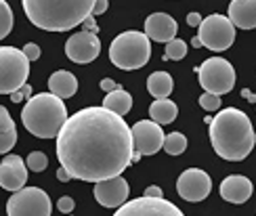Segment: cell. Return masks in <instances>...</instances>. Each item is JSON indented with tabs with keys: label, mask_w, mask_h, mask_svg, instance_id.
<instances>
[{
	"label": "cell",
	"mask_w": 256,
	"mask_h": 216,
	"mask_svg": "<svg viewBox=\"0 0 256 216\" xmlns=\"http://www.w3.org/2000/svg\"><path fill=\"white\" fill-rule=\"evenodd\" d=\"M0 6H2V30H0V38H6L10 34V28H13V10H10L6 0H0Z\"/></svg>",
	"instance_id": "obj_27"
},
{
	"label": "cell",
	"mask_w": 256,
	"mask_h": 216,
	"mask_svg": "<svg viewBox=\"0 0 256 216\" xmlns=\"http://www.w3.org/2000/svg\"><path fill=\"white\" fill-rule=\"evenodd\" d=\"M46 166H48V158L42 154V151H32L28 156V168L32 172H42Z\"/></svg>",
	"instance_id": "obj_26"
},
{
	"label": "cell",
	"mask_w": 256,
	"mask_h": 216,
	"mask_svg": "<svg viewBox=\"0 0 256 216\" xmlns=\"http://www.w3.org/2000/svg\"><path fill=\"white\" fill-rule=\"evenodd\" d=\"M116 214L118 216H180V210L174 204L166 202L164 198L143 196L116 208Z\"/></svg>",
	"instance_id": "obj_10"
},
{
	"label": "cell",
	"mask_w": 256,
	"mask_h": 216,
	"mask_svg": "<svg viewBox=\"0 0 256 216\" xmlns=\"http://www.w3.org/2000/svg\"><path fill=\"white\" fill-rule=\"evenodd\" d=\"M162 124L154 120H141L132 126V138H134V151L143 156H154L164 147V132Z\"/></svg>",
	"instance_id": "obj_13"
},
{
	"label": "cell",
	"mask_w": 256,
	"mask_h": 216,
	"mask_svg": "<svg viewBox=\"0 0 256 216\" xmlns=\"http://www.w3.org/2000/svg\"><path fill=\"white\" fill-rule=\"evenodd\" d=\"M24 52L28 55V59H30V61H36V59L40 57V48L34 44V42H30V44H26V46H24Z\"/></svg>",
	"instance_id": "obj_29"
},
{
	"label": "cell",
	"mask_w": 256,
	"mask_h": 216,
	"mask_svg": "<svg viewBox=\"0 0 256 216\" xmlns=\"http://www.w3.org/2000/svg\"><path fill=\"white\" fill-rule=\"evenodd\" d=\"M227 17L240 30H254L256 28V0H231Z\"/></svg>",
	"instance_id": "obj_18"
},
{
	"label": "cell",
	"mask_w": 256,
	"mask_h": 216,
	"mask_svg": "<svg viewBox=\"0 0 256 216\" xmlns=\"http://www.w3.org/2000/svg\"><path fill=\"white\" fill-rule=\"evenodd\" d=\"M6 212L10 216H50L52 206L44 189L24 187L13 191V198L6 202Z\"/></svg>",
	"instance_id": "obj_9"
},
{
	"label": "cell",
	"mask_w": 256,
	"mask_h": 216,
	"mask_svg": "<svg viewBox=\"0 0 256 216\" xmlns=\"http://www.w3.org/2000/svg\"><path fill=\"white\" fill-rule=\"evenodd\" d=\"M145 196H154V198H162V189H160V187H156V185H152V187H147V189H145Z\"/></svg>",
	"instance_id": "obj_36"
},
{
	"label": "cell",
	"mask_w": 256,
	"mask_h": 216,
	"mask_svg": "<svg viewBox=\"0 0 256 216\" xmlns=\"http://www.w3.org/2000/svg\"><path fill=\"white\" fill-rule=\"evenodd\" d=\"M30 76V59L24 48L17 50L15 46H0V92L13 94L15 90L24 88Z\"/></svg>",
	"instance_id": "obj_6"
},
{
	"label": "cell",
	"mask_w": 256,
	"mask_h": 216,
	"mask_svg": "<svg viewBox=\"0 0 256 216\" xmlns=\"http://www.w3.org/2000/svg\"><path fill=\"white\" fill-rule=\"evenodd\" d=\"M185 55H187V44H185V40H180V38H174V40H170V42H166L164 59H172V61H180V59H185Z\"/></svg>",
	"instance_id": "obj_25"
},
{
	"label": "cell",
	"mask_w": 256,
	"mask_h": 216,
	"mask_svg": "<svg viewBox=\"0 0 256 216\" xmlns=\"http://www.w3.org/2000/svg\"><path fill=\"white\" fill-rule=\"evenodd\" d=\"M128 193H130V187H128L126 178H122V174L94 182V200H97L103 208L124 206L128 200Z\"/></svg>",
	"instance_id": "obj_14"
},
{
	"label": "cell",
	"mask_w": 256,
	"mask_h": 216,
	"mask_svg": "<svg viewBox=\"0 0 256 216\" xmlns=\"http://www.w3.org/2000/svg\"><path fill=\"white\" fill-rule=\"evenodd\" d=\"M28 182V162L6 154L0 162V185L6 191H19Z\"/></svg>",
	"instance_id": "obj_15"
},
{
	"label": "cell",
	"mask_w": 256,
	"mask_h": 216,
	"mask_svg": "<svg viewBox=\"0 0 256 216\" xmlns=\"http://www.w3.org/2000/svg\"><path fill=\"white\" fill-rule=\"evenodd\" d=\"M0 122H2V132H0L2 143H0V151H2V154H8L17 143V128H15V122H13V118H10L6 107H0Z\"/></svg>",
	"instance_id": "obj_23"
},
{
	"label": "cell",
	"mask_w": 256,
	"mask_h": 216,
	"mask_svg": "<svg viewBox=\"0 0 256 216\" xmlns=\"http://www.w3.org/2000/svg\"><path fill=\"white\" fill-rule=\"evenodd\" d=\"M191 44H194L196 48H200V46H202V40H200V38L196 36V38H194V42H191Z\"/></svg>",
	"instance_id": "obj_39"
},
{
	"label": "cell",
	"mask_w": 256,
	"mask_h": 216,
	"mask_svg": "<svg viewBox=\"0 0 256 216\" xmlns=\"http://www.w3.org/2000/svg\"><path fill=\"white\" fill-rule=\"evenodd\" d=\"M212 189V180L208 176V172L202 168H189L176 180V193L185 202H202L210 196Z\"/></svg>",
	"instance_id": "obj_11"
},
{
	"label": "cell",
	"mask_w": 256,
	"mask_h": 216,
	"mask_svg": "<svg viewBox=\"0 0 256 216\" xmlns=\"http://www.w3.org/2000/svg\"><path fill=\"white\" fill-rule=\"evenodd\" d=\"M105 10H108V0H97L94 8H92V17H101Z\"/></svg>",
	"instance_id": "obj_31"
},
{
	"label": "cell",
	"mask_w": 256,
	"mask_h": 216,
	"mask_svg": "<svg viewBox=\"0 0 256 216\" xmlns=\"http://www.w3.org/2000/svg\"><path fill=\"white\" fill-rule=\"evenodd\" d=\"M172 88H174L172 76L166 72H156L147 78V90L152 92L156 99H166V96L172 92Z\"/></svg>",
	"instance_id": "obj_21"
},
{
	"label": "cell",
	"mask_w": 256,
	"mask_h": 216,
	"mask_svg": "<svg viewBox=\"0 0 256 216\" xmlns=\"http://www.w3.org/2000/svg\"><path fill=\"white\" fill-rule=\"evenodd\" d=\"M198 80L206 92L227 94L236 86V68L222 57H210L196 68Z\"/></svg>",
	"instance_id": "obj_7"
},
{
	"label": "cell",
	"mask_w": 256,
	"mask_h": 216,
	"mask_svg": "<svg viewBox=\"0 0 256 216\" xmlns=\"http://www.w3.org/2000/svg\"><path fill=\"white\" fill-rule=\"evenodd\" d=\"M97 0H21L26 17L44 32H68L84 24Z\"/></svg>",
	"instance_id": "obj_3"
},
{
	"label": "cell",
	"mask_w": 256,
	"mask_h": 216,
	"mask_svg": "<svg viewBox=\"0 0 256 216\" xmlns=\"http://www.w3.org/2000/svg\"><path fill=\"white\" fill-rule=\"evenodd\" d=\"M57 178H59L61 182H68V180H70L72 176H70V172H68L66 168H63V166H61V168L57 170Z\"/></svg>",
	"instance_id": "obj_37"
},
{
	"label": "cell",
	"mask_w": 256,
	"mask_h": 216,
	"mask_svg": "<svg viewBox=\"0 0 256 216\" xmlns=\"http://www.w3.org/2000/svg\"><path fill=\"white\" fill-rule=\"evenodd\" d=\"M202 21H204V19H202L200 13H189V15H187V24H189V26H194V28H200Z\"/></svg>",
	"instance_id": "obj_34"
},
{
	"label": "cell",
	"mask_w": 256,
	"mask_h": 216,
	"mask_svg": "<svg viewBox=\"0 0 256 216\" xmlns=\"http://www.w3.org/2000/svg\"><path fill=\"white\" fill-rule=\"evenodd\" d=\"M210 143L216 156L222 160H246L256 145V134L250 118L236 107L218 112V116H214L210 122Z\"/></svg>",
	"instance_id": "obj_2"
},
{
	"label": "cell",
	"mask_w": 256,
	"mask_h": 216,
	"mask_svg": "<svg viewBox=\"0 0 256 216\" xmlns=\"http://www.w3.org/2000/svg\"><path fill=\"white\" fill-rule=\"evenodd\" d=\"M178 26L168 13H152L145 19V34L156 42H170L176 38Z\"/></svg>",
	"instance_id": "obj_16"
},
{
	"label": "cell",
	"mask_w": 256,
	"mask_h": 216,
	"mask_svg": "<svg viewBox=\"0 0 256 216\" xmlns=\"http://www.w3.org/2000/svg\"><path fill=\"white\" fill-rule=\"evenodd\" d=\"M101 52V40L94 32H78V34H72L66 42V55L68 59H72L74 63H92L99 57Z\"/></svg>",
	"instance_id": "obj_12"
},
{
	"label": "cell",
	"mask_w": 256,
	"mask_h": 216,
	"mask_svg": "<svg viewBox=\"0 0 256 216\" xmlns=\"http://www.w3.org/2000/svg\"><path fill=\"white\" fill-rule=\"evenodd\" d=\"M152 57V42L145 32L128 30L118 34L110 44V59L116 68L132 72L147 66Z\"/></svg>",
	"instance_id": "obj_5"
},
{
	"label": "cell",
	"mask_w": 256,
	"mask_h": 216,
	"mask_svg": "<svg viewBox=\"0 0 256 216\" xmlns=\"http://www.w3.org/2000/svg\"><path fill=\"white\" fill-rule=\"evenodd\" d=\"M187 149V138L180 132H170L164 138V151L170 156H180Z\"/></svg>",
	"instance_id": "obj_24"
},
{
	"label": "cell",
	"mask_w": 256,
	"mask_h": 216,
	"mask_svg": "<svg viewBox=\"0 0 256 216\" xmlns=\"http://www.w3.org/2000/svg\"><path fill=\"white\" fill-rule=\"evenodd\" d=\"M24 94H30V86H28V84L24 86V88H19V90H15L13 94H10V101H13V103H17V101H21V99H24Z\"/></svg>",
	"instance_id": "obj_33"
},
{
	"label": "cell",
	"mask_w": 256,
	"mask_h": 216,
	"mask_svg": "<svg viewBox=\"0 0 256 216\" xmlns=\"http://www.w3.org/2000/svg\"><path fill=\"white\" fill-rule=\"evenodd\" d=\"M21 122L26 130L38 138H52L61 132L63 124L68 122V110L61 96L52 92H40L30 96L24 112H21Z\"/></svg>",
	"instance_id": "obj_4"
},
{
	"label": "cell",
	"mask_w": 256,
	"mask_h": 216,
	"mask_svg": "<svg viewBox=\"0 0 256 216\" xmlns=\"http://www.w3.org/2000/svg\"><path fill=\"white\" fill-rule=\"evenodd\" d=\"M103 107L105 110H110V112H114V114H118V116H126L128 112L132 110V96L128 94L126 90H122V88L112 90L103 99Z\"/></svg>",
	"instance_id": "obj_22"
},
{
	"label": "cell",
	"mask_w": 256,
	"mask_h": 216,
	"mask_svg": "<svg viewBox=\"0 0 256 216\" xmlns=\"http://www.w3.org/2000/svg\"><path fill=\"white\" fill-rule=\"evenodd\" d=\"M254 185L248 176L231 174L220 182V198L229 204H244L252 198Z\"/></svg>",
	"instance_id": "obj_17"
},
{
	"label": "cell",
	"mask_w": 256,
	"mask_h": 216,
	"mask_svg": "<svg viewBox=\"0 0 256 216\" xmlns=\"http://www.w3.org/2000/svg\"><path fill=\"white\" fill-rule=\"evenodd\" d=\"M178 116V107L166 96V99H158L149 107V118L158 124H172Z\"/></svg>",
	"instance_id": "obj_20"
},
{
	"label": "cell",
	"mask_w": 256,
	"mask_h": 216,
	"mask_svg": "<svg viewBox=\"0 0 256 216\" xmlns=\"http://www.w3.org/2000/svg\"><path fill=\"white\" fill-rule=\"evenodd\" d=\"M101 88H103V90H108V92H112V90H118V88H120V84H116L112 78H103V80H101Z\"/></svg>",
	"instance_id": "obj_32"
},
{
	"label": "cell",
	"mask_w": 256,
	"mask_h": 216,
	"mask_svg": "<svg viewBox=\"0 0 256 216\" xmlns=\"http://www.w3.org/2000/svg\"><path fill=\"white\" fill-rule=\"evenodd\" d=\"M48 88L52 94L61 96V99H70V96H74L78 90V80L74 74H70L66 70H59L48 78Z\"/></svg>",
	"instance_id": "obj_19"
},
{
	"label": "cell",
	"mask_w": 256,
	"mask_h": 216,
	"mask_svg": "<svg viewBox=\"0 0 256 216\" xmlns=\"http://www.w3.org/2000/svg\"><path fill=\"white\" fill-rule=\"evenodd\" d=\"M134 138L124 116L105 107H84L68 118L57 134L59 164L72 178L99 182L132 164Z\"/></svg>",
	"instance_id": "obj_1"
},
{
	"label": "cell",
	"mask_w": 256,
	"mask_h": 216,
	"mask_svg": "<svg viewBox=\"0 0 256 216\" xmlns=\"http://www.w3.org/2000/svg\"><path fill=\"white\" fill-rule=\"evenodd\" d=\"M82 26H84V30H86V32H94V34H97V21H94V17H92V15H90L86 21H84Z\"/></svg>",
	"instance_id": "obj_35"
},
{
	"label": "cell",
	"mask_w": 256,
	"mask_h": 216,
	"mask_svg": "<svg viewBox=\"0 0 256 216\" xmlns=\"http://www.w3.org/2000/svg\"><path fill=\"white\" fill-rule=\"evenodd\" d=\"M57 208H59L63 214H70V212L74 210V200H72V198H68V196H66V198H61V200H59V204H57Z\"/></svg>",
	"instance_id": "obj_30"
},
{
	"label": "cell",
	"mask_w": 256,
	"mask_h": 216,
	"mask_svg": "<svg viewBox=\"0 0 256 216\" xmlns=\"http://www.w3.org/2000/svg\"><path fill=\"white\" fill-rule=\"evenodd\" d=\"M220 94H214V92H204L200 96V105H202V110H206V112H214L220 107Z\"/></svg>",
	"instance_id": "obj_28"
},
{
	"label": "cell",
	"mask_w": 256,
	"mask_h": 216,
	"mask_svg": "<svg viewBox=\"0 0 256 216\" xmlns=\"http://www.w3.org/2000/svg\"><path fill=\"white\" fill-rule=\"evenodd\" d=\"M242 96H244V99H248L250 103H252V101L256 103V94H254V92H250L248 88H244V90H242Z\"/></svg>",
	"instance_id": "obj_38"
},
{
	"label": "cell",
	"mask_w": 256,
	"mask_h": 216,
	"mask_svg": "<svg viewBox=\"0 0 256 216\" xmlns=\"http://www.w3.org/2000/svg\"><path fill=\"white\" fill-rule=\"evenodd\" d=\"M198 38L202 40V46L210 50H227L236 42V26L225 15H208L198 28Z\"/></svg>",
	"instance_id": "obj_8"
}]
</instances>
